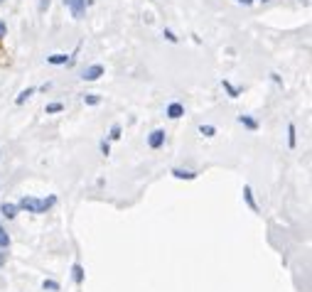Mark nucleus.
Instances as JSON below:
<instances>
[{
    "mask_svg": "<svg viewBox=\"0 0 312 292\" xmlns=\"http://www.w3.org/2000/svg\"><path fill=\"white\" fill-rule=\"evenodd\" d=\"M57 204V197H47V199H34V197H22L17 209L22 211H30V214H44L49 206Z\"/></svg>",
    "mask_w": 312,
    "mask_h": 292,
    "instance_id": "obj_1",
    "label": "nucleus"
},
{
    "mask_svg": "<svg viewBox=\"0 0 312 292\" xmlns=\"http://www.w3.org/2000/svg\"><path fill=\"white\" fill-rule=\"evenodd\" d=\"M64 5L69 7V12H71L74 20H81L84 12H86V0H64Z\"/></svg>",
    "mask_w": 312,
    "mask_h": 292,
    "instance_id": "obj_2",
    "label": "nucleus"
},
{
    "mask_svg": "<svg viewBox=\"0 0 312 292\" xmlns=\"http://www.w3.org/2000/svg\"><path fill=\"white\" fill-rule=\"evenodd\" d=\"M103 76V66L101 64H94V66H86L84 69V81H96V79H101Z\"/></svg>",
    "mask_w": 312,
    "mask_h": 292,
    "instance_id": "obj_3",
    "label": "nucleus"
},
{
    "mask_svg": "<svg viewBox=\"0 0 312 292\" xmlns=\"http://www.w3.org/2000/svg\"><path fill=\"white\" fill-rule=\"evenodd\" d=\"M148 145H150L153 150H160V147L165 145V130H153V133L148 135Z\"/></svg>",
    "mask_w": 312,
    "mask_h": 292,
    "instance_id": "obj_4",
    "label": "nucleus"
},
{
    "mask_svg": "<svg viewBox=\"0 0 312 292\" xmlns=\"http://www.w3.org/2000/svg\"><path fill=\"white\" fill-rule=\"evenodd\" d=\"M182 116H185V106H182V103H177V101H175V103H170V106H167V118L177 120V118H182Z\"/></svg>",
    "mask_w": 312,
    "mask_h": 292,
    "instance_id": "obj_5",
    "label": "nucleus"
},
{
    "mask_svg": "<svg viewBox=\"0 0 312 292\" xmlns=\"http://www.w3.org/2000/svg\"><path fill=\"white\" fill-rule=\"evenodd\" d=\"M17 204H10V202H5V204H0V214L5 216V219H15L17 216Z\"/></svg>",
    "mask_w": 312,
    "mask_h": 292,
    "instance_id": "obj_6",
    "label": "nucleus"
},
{
    "mask_svg": "<svg viewBox=\"0 0 312 292\" xmlns=\"http://www.w3.org/2000/svg\"><path fill=\"white\" fill-rule=\"evenodd\" d=\"M244 199H246V204H249L251 211H258V204H256V199H253V189H251L249 184L244 187Z\"/></svg>",
    "mask_w": 312,
    "mask_h": 292,
    "instance_id": "obj_7",
    "label": "nucleus"
},
{
    "mask_svg": "<svg viewBox=\"0 0 312 292\" xmlns=\"http://www.w3.org/2000/svg\"><path fill=\"white\" fill-rule=\"evenodd\" d=\"M172 175H175L177 179H197V172H192V170H182V167H175Z\"/></svg>",
    "mask_w": 312,
    "mask_h": 292,
    "instance_id": "obj_8",
    "label": "nucleus"
},
{
    "mask_svg": "<svg viewBox=\"0 0 312 292\" xmlns=\"http://www.w3.org/2000/svg\"><path fill=\"white\" fill-rule=\"evenodd\" d=\"M71 278H74L76 285L84 283V268H81V263H74V265H71Z\"/></svg>",
    "mask_w": 312,
    "mask_h": 292,
    "instance_id": "obj_9",
    "label": "nucleus"
},
{
    "mask_svg": "<svg viewBox=\"0 0 312 292\" xmlns=\"http://www.w3.org/2000/svg\"><path fill=\"white\" fill-rule=\"evenodd\" d=\"M47 61L54 66H62V64H69V57L66 54H52V57H47Z\"/></svg>",
    "mask_w": 312,
    "mask_h": 292,
    "instance_id": "obj_10",
    "label": "nucleus"
},
{
    "mask_svg": "<svg viewBox=\"0 0 312 292\" xmlns=\"http://www.w3.org/2000/svg\"><path fill=\"white\" fill-rule=\"evenodd\" d=\"M221 86H224V91L229 93V98H239V93H241V91H239L231 81H226V79H224V81H221Z\"/></svg>",
    "mask_w": 312,
    "mask_h": 292,
    "instance_id": "obj_11",
    "label": "nucleus"
},
{
    "mask_svg": "<svg viewBox=\"0 0 312 292\" xmlns=\"http://www.w3.org/2000/svg\"><path fill=\"white\" fill-rule=\"evenodd\" d=\"M239 123H241V125H246L249 130H256V128H258V123H256L251 116H239Z\"/></svg>",
    "mask_w": 312,
    "mask_h": 292,
    "instance_id": "obj_12",
    "label": "nucleus"
},
{
    "mask_svg": "<svg viewBox=\"0 0 312 292\" xmlns=\"http://www.w3.org/2000/svg\"><path fill=\"white\" fill-rule=\"evenodd\" d=\"M288 145H290V147H295V145H298V130H295V125H293V123L288 125Z\"/></svg>",
    "mask_w": 312,
    "mask_h": 292,
    "instance_id": "obj_13",
    "label": "nucleus"
},
{
    "mask_svg": "<svg viewBox=\"0 0 312 292\" xmlns=\"http://www.w3.org/2000/svg\"><path fill=\"white\" fill-rule=\"evenodd\" d=\"M32 93H34V88H25V91H20V96L15 98V103H17V106H22V103H25V101H27Z\"/></svg>",
    "mask_w": 312,
    "mask_h": 292,
    "instance_id": "obj_14",
    "label": "nucleus"
},
{
    "mask_svg": "<svg viewBox=\"0 0 312 292\" xmlns=\"http://www.w3.org/2000/svg\"><path fill=\"white\" fill-rule=\"evenodd\" d=\"M10 246V236H7V231L2 229V224H0V251H5Z\"/></svg>",
    "mask_w": 312,
    "mask_h": 292,
    "instance_id": "obj_15",
    "label": "nucleus"
},
{
    "mask_svg": "<svg viewBox=\"0 0 312 292\" xmlns=\"http://www.w3.org/2000/svg\"><path fill=\"white\" fill-rule=\"evenodd\" d=\"M84 103H89V106H98V103H101V96H98V93H86V96H84Z\"/></svg>",
    "mask_w": 312,
    "mask_h": 292,
    "instance_id": "obj_16",
    "label": "nucleus"
},
{
    "mask_svg": "<svg viewBox=\"0 0 312 292\" xmlns=\"http://www.w3.org/2000/svg\"><path fill=\"white\" fill-rule=\"evenodd\" d=\"M199 133H202L204 138H212V135H217V128H214V125H199Z\"/></svg>",
    "mask_w": 312,
    "mask_h": 292,
    "instance_id": "obj_17",
    "label": "nucleus"
},
{
    "mask_svg": "<svg viewBox=\"0 0 312 292\" xmlns=\"http://www.w3.org/2000/svg\"><path fill=\"white\" fill-rule=\"evenodd\" d=\"M42 288H44V290H49V292H57V290H59V283H54V280H44V283H42Z\"/></svg>",
    "mask_w": 312,
    "mask_h": 292,
    "instance_id": "obj_18",
    "label": "nucleus"
},
{
    "mask_svg": "<svg viewBox=\"0 0 312 292\" xmlns=\"http://www.w3.org/2000/svg\"><path fill=\"white\" fill-rule=\"evenodd\" d=\"M162 37H165V39H167V42H172V44H175V42H177V39H180V37H177V34H175V32H172V29H162Z\"/></svg>",
    "mask_w": 312,
    "mask_h": 292,
    "instance_id": "obj_19",
    "label": "nucleus"
},
{
    "mask_svg": "<svg viewBox=\"0 0 312 292\" xmlns=\"http://www.w3.org/2000/svg\"><path fill=\"white\" fill-rule=\"evenodd\" d=\"M62 111H64L62 103H49V106H47V113H62Z\"/></svg>",
    "mask_w": 312,
    "mask_h": 292,
    "instance_id": "obj_20",
    "label": "nucleus"
},
{
    "mask_svg": "<svg viewBox=\"0 0 312 292\" xmlns=\"http://www.w3.org/2000/svg\"><path fill=\"white\" fill-rule=\"evenodd\" d=\"M108 138H111V140H118V138H121V125H118V123L111 128V135H108Z\"/></svg>",
    "mask_w": 312,
    "mask_h": 292,
    "instance_id": "obj_21",
    "label": "nucleus"
},
{
    "mask_svg": "<svg viewBox=\"0 0 312 292\" xmlns=\"http://www.w3.org/2000/svg\"><path fill=\"white\" fill-rule=\"evenodd\" d=\"M101 152H103V155H111V145H108L106 140L101 143Z\"/></svg>",
    "mask_w": 312,
    "mask_h": 292,
    "instance_id": "obj_22",
    "label": "nucleus"
},
{
    "mask_svg": "<svg viewBox=\"0 0 312 292\" xmlns=\"http://www.w3.org/2000/svg\"><path fill=\"white\" fill-rule=\"evenodd\" d=\"M49 2H52V0H39V10H42V12H44V10H47V7H49Z\"/></svg>",
    "mask_w": 312,
    "mask_h": 292,
    "instance_id": "obj_23",
    "label": "nucleus"
},
{
    "mask_svg": "<svg viewBox=\"0 0 312 292\" xmlns=\"http://www.w3.org/2000/svg\"><path fill=\"white\" fill-rule=\"evenodd\" d=\"M5 261H7V253H0V268L5 265Z\"/></svg>",
    "mask_w": 312,
    "mask_h": 292,
    "instance_id": "obj_24",
    "label": "nucleus"
},
{
    "mask_svg": "<svg viewBox=\"0 0 312 292\" xmlns=\"http://www.w3.org/2000/svg\"><path fill=\"white\" fill-rule=\"evenodd\" d=\"M2 37H5V22L0 20V39H2Z\"/></svg>",
    "mask_w": 312,
    "mask_h": 292,
    "instance_id": "obj_25",
    "label": "nucleus"
},
{
    "mask_svg": "<svg viewBox=\"0 0 312 292\" xmlns=\"http://www.w3.org/2000/svg\"><path fill=\"white\" fill-rule=\"evenodd\" d=\"M239 2H241V5H251L253 0H239Z\"/></svg>",
    "mask_w": 312,
    "mask_h": 292,
    "instance_id": "obj_26",
    "label": "nucleus"
},
{
    "mask_svg": "<svg viewBox=\"0 0 312 292\" xmlns=\"http://www.w3.org/2000/svg\"><path fill=\"white\" fill-rule=\"evenodd\" d=\"M261 2H268V0H261Z\"/></svg>",
    "mask_w": 312,
    "mask_h": 292,
    "instance_id": "obj_27",
    "label": "nucleus"
},
{
    "mask_svg": "<svg viewBox=\"0 0 312 292\" xmlns=\"http://www.w3.org/2000/svg\"><path fill=\"white\" fill-rule=\"evenodd\" d=\"M2 2H5V0H0V5H2Z\"/></svg>",
    "mask_w": 312,
    "mask_h": 292,
    "instance_id": "obj_28",
    "label": "nucleus"
},
{
    "mask_svg": "<svg viewBox=\"0 0 312 292\" xmlns=\"http://www.w3.org/2000/svg\"><path fill=\"white\" fill-rule=\"evenodd\" d=\"M0 155H2V152H0Z\"/></svg>",
    "mask_w": 312,
    "mask_h": 292,
    "instance_id": "obj_29",
    "label": "nucleus"
}]
</instances>
